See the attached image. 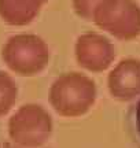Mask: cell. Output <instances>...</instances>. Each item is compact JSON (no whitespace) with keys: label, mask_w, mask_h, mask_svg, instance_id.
<instances>
[{"label":"cell","mask_w":140,"mask_h":148,"mask_svg":"<svg viewBox=\"0 0 140 148\" xmlns=\"http://www.w3.org/2000/svg\"><path fill=\"white\" fill-rule=\"evenodd\" d=\"M97 88L95 81L80 71H67L54 79L48 90L49 106L63 118H78L95 106Z\"/></svg>","instance_id":"obj_1"},{"label":"cell","mask_w":140,"mask_h":148,"mask_svg":"<svg viewBox=\"0 0 140 148\" xmlns=\"http://www.w3.org/2000/svg\"><path fill=\"white\" fill-rule=\"evenodd\" d=\"M0 56L5 67L19 77H34L47 69L51 49L43 37L33 33L10 36L1 45Z\"/></svg>","instance_id":"obj_2"},{"label":"cell","mask_w":140,"mask_h":148,"mask_svg":"<svg viewBox=\"0 0 140 148\" xmlns=\"http://www.w3.org/2000/svg\"><path fill=\"white\" fill-rule=\"evenodd\" d=\"M7 132L11 143L16 147L41 148L51 138L54 121L44 106L26 103L10 115Z\"/></svg>","instance_id":"obj_3"},{"label":"cell","mask_w":140,"mask_h":148,"mask_svg":"<svg viewBox=\"0 0 140 148\" xmlns=\"http://www.w3.org/2000/svg\"><path fill=\"white\" fill-rule=\"evenodd\" d=\"M92 22L121 41L140 36V4L135 0H104L96 7Z\"/></svg>","instance_id":"obj_4"},{"label":"cell","mask_w":140,"mask_h":148,"mask_svg":"<svg viewBox=\"0 0 140 148\" xmlns=\"http://www.w3.org/2000/svg\"><path fill=\"white\" fill-rule=\"evenodd\" d=\"M75 62L89 73H103L113 66L117 49L104 34L86 32L77 37L74 44Z\"/></svg>","instance_id":"obj_5"},{"label":"cell","mask_w":140,"mask_h":148,"mask_svg":"<svg viewBox=\"0 0 140 148\" xmlns=\"http://www.w3.org/2000/svg\"><path fill=\"white\" fill-rule=\"evenodd\" d=\"M110 96L119 101H130L140 96V59L124 58L107 75Z\"/></svg>","instance_id":"obj_6"},{"label":"cell","mask_w":140,"mask_h":148,"mask_svg":"<svg viewBox=\"0 0 140 148\" xmlns=\"http://www.w3.org/2000/svg\"><path fill=\"white\" fill-rule=\"evenodd\" d=\"M41 0H0V19L10 26L32 23L43 7Z\"/></svg>","instance_id":"obj_7"},{"label":"cell","mask_w":140,"mask_h":148,"mask_svg":"<svg viewBox=\"0 0 140 148\" xmlns=\"http://www.w3.org/2000/svg\"><path fill=\"white\" fill-rule=\"evenodd\" d=\"M18 99V85L12 75L0 70V118L10 112Z\"/></svg>","instance_id":"obj_8"},{"label":"cell","mask_w":140,"mask_h":148,"mask_svg":"<svg viewBox=\"0 0 140 148\" xmlns=\"http://www.w3.org/2000/svg\"><path fill=\"white\" fill-rule=\"evenodd\" d=\"M104 0H71V5H73L74 12L80 18L85 21H92L93 11Z\"/></svg>","instance_id":"obj_9"},{"label":"cell","mask_w":140,"mask_h":148,"mask_svg":"<svg viewBox=\"0 0 140 148\" xmlns=\"http://www.w3.org/2000/svg\"><path fill=\"white\" fill-rule=\"evenodd\" d=\"M135 126H136V132L140 137V100L137 101L135 108Z\"/></svg>","instance_id":"obj_10"},{"label":"cell","mask_w":140,"mask_h":148,"mask_svg":"<svg viewBox=\"0 0 140 148\" xmlns=\"http://www.w3.org/2000/svg\"><path fill=\"white\" fill-rule=\"evenodd\" d=\"M4 148H19V147H16V145H8V144H5Z\"/></svg>","instance_id":"obj_11"},{"label":"cell","mask_w":140,"mask_h":148,"mask_svg":"<svg viewBox=\"0 0 140 148\" xmlns=\"http://www.w3.org/2000/svg\"><path fill=\"white\" fill-rule=\"evenodd\" d=\"M41 1H43L44 4H45V3H47V1H48V0H41Z\"/></svg>","instance_id":"obj_12"}]
</instances>
